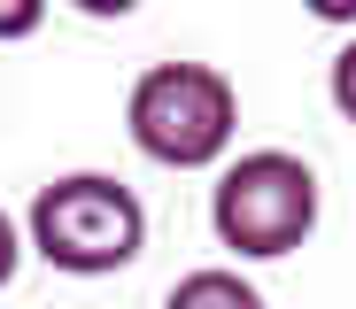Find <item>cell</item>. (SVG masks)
Wrapping results in <instances>:
<instances>
[{
  "label": "cell",
  "mask_w": 356,
  "mask_h": 309,
  "mask_svg": "<svg viewBox=\"0 0 356 309\" xmlns=\"http://www.w3.org/2000/svg\"><path fill=\"white\" fill-rule=\"evenodd\" d=\"M24 247L63 278H116L147 256V201L108 170H63L31 194Z\"/></svg>",
  "instance_id": "1"
},
{
  "label": "cell",
  "mask_w": 356,
  "mask_h": 309,
  "mask_svg": "<svg viewBox=\"0 0 356 309\" xmlns=\"http://www.w3.org/2000/svg\"><path fill=\"white\" fill-rule=\"evenodd\" d=\"M124 132L163 170H225L241 140V85L217 62H147L124 101Z\"/></svg>",
  "instance_id": "2"
},
{
  "label": "cell",
  "mask_w": 356,
  "mask_h": 309,
  "mask_svg": "<svg viewBox=\"0 0 356 309\" xmlns=\"http://www.w3.org/2000/svg\"><path fill=\"white\" fill-rule=\"evenodd\" d=\"M318 209H325V185H318V170L294 147H248L209 185V232H217L225 256H241V263L294 256V247L318 232Z\"/></svg>",
  "instance_id": "3"
},
{
  "label": "cell",
  "mask_w": 356,
  "mask_h": 309,
  "mask_svg": "<svg viewBox=\"0 0 356 309\" xmlns=\"http://www.w3.org/2000/svg\"><path fill=\"white\" fill-rule=\"evenodd\" d=\"M163 309H264V294L241 278V271H225V263H202V271H186L170 294H163Z\"/></svg>",
  "instance_id": "4"
},
{
  "label": "cell",
  "mask_w": 356,
  "mask_h": 309,
  "mask_svg": "<svg viewBox=\"0 0 356 309\" xmlns=\"http://www.w3.org/2000/svg\"><path fill=\"white\" fill-rule=\"evenodd\" d=\"M325 93H333L341 124H356V39H341V47H333V70H325Z\"/></svg>",
  "instance_id": "5"
},
{
  "label": "cell",
  "mask_w": 356,
  "mask_h": 309,
  "mask_svg": "<svg viewBox=\"0 0 356 309\" xmlns=\"http://www.w3.org/2000/svg\"><path fill=\"white\" fill-rule=\"evenodd\" d=\"M24 256H31V247H24V224H16L8 209H0V286H16V271H24Z\"/></svg>",
  "instance_id": "6"
},
{
  "label": "cell",
  "mask_w": 356,
  "mask_h": 309,
  "mask_svg": "<svg viewBox=\"0 0 356 309\" xmlns=\"http://www.w3.org/2000/svg\"><path fill=\"white\" fill-rule=\"evenodd\" d=\"M47 24V8H39V0H8V8H0V39H31Z\"/></svg>",
  "instance_id": "7"
}]
</instances>
